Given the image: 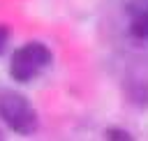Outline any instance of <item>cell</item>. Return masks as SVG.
<instances>
[{
	"mask_svg": "<svg viewBox=\"0 0 148 141\" xmlns=\"http://www.w3.org/2000/svg\"><path fill=\"white\" fill-rule=\"evenodd\" d=\"M0 118L12 132L21 136H30L37 129V111L32 109L25 95L14 90L0 92Z\"/></svg>",
	"mask_w": 148,
	"mask_h": 141,
	"instance_id": "6da1fadb",
	"label": "cell"
},
{
	"mask_svg": "<svg viewBox=\"0 0 148 141\" xmlns=\"http://www.w3.org/2000/svg\"><path fill=\"white\" fill-rule=\"evenodd\" d=\"M53 60V53L46 44L42 42H28L23 46H18L9 60V74L14 81L18 83H28L32 81L44 67H49Z\"/></svg>",
	"mask_w": 148,
	"mask_h": 141,
	"instance_id": "7a4b0ae2",
	"label": "cell"
},
{
	"mask_svg": "<svg viewBox=\"0 0 148 141\" xmlns=\"http://www.w3.org/2000/svg\"><path fill=\"white\" fill-rule=\"evenodd\" d=\"M130 32H132V37H136V39H141V42H148V2L132 12Z\"/></svg>",
	"mask_w": 148,
	"mask_h": 141,
	"instance_id": "3957f363",
	"label": "cell"
},
{
	"mask_svg": "<svg viewBox=\"0 0 148 141\" xmlns=\"http://www.w3.org/2000/svg\"><path fill=\"white\" fill-rule=\"evenodd\" d=\"M104 136H106V139H118V141H130V139H132L125 129H118V127H109Z\"/></svg>",
	"mask_w": 148,
	"mask_h": 141,
	"instance_id": "277c9868",
	"label": "cell"
},
{
	"mask_svg": "<svg viewBox=\"0 0 148 141\" xmlns=\"http://www.w3.org/2000/svg\"><path fill=\"white\" fill-rule=\"evenodd\" d=\"M7 42H9V28L7 25H0V53L7 49Z\"/></svg>",
	"mask_w": 148,
	"mask_h": 141,
	"instance_id": "5b68a950",
	"label": "cell"
}]
</instances>
